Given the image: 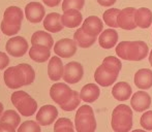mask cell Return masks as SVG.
Masks as SVG:
<instances>
[{
  "mask_svg": "<svg viewBox=\"0 0 152 132\" xmlns=\"http://www.w3.org/2000/svg\"><path fill=\"white\" fill-rule=\"evenodd\" d=\"M3 78L6 86L15 90L23 86L31 85L35 80V72L29 64L21 63L17 66L6 68Z\"/></svg>",
  "mask_w": 152,
  "mask_h": 132,
  "instance_id": "1",
  "label": "cell"
},
{
  "mask_svg": "<svg viewBox=\"0 0 152 132\" xmlns=\"http://www.w3.org/2000/svg\"><path fill=\"white\" fill-rule=\"evenodd\" d=\"M149 48L146 42L121 41L116 46V54L119 58L127 61H141L148 56Z\"/></svg>",
  "mask_w": 152,
  "mask_h": 132,
  "instance_id": "2",
  "label": "cell"
},
{
  "mask_svg": "<svg viewBox=\"0 0 152 132\" xmlns=\"http://www.w3.org/2000/svg\"><path fill=\"white\" fill-rule=\"evenodd\" d=\"M24 18L23 10L18 6H10L5 9L3 20L1 21V31L7 36H12L19 33Z\"/></svg>",
  "mask_w": 152,
  "mask_h": 132,
  "instance_id": "3",
  "label": "cell"
},
{
  "mask_svg": "<svg viewBox=\"0 0 152 132\" xmlns=\"http://www.w3.org/2000/svg\"><path fill=\"white\" fill-rule=\"evenodd\" d=\"M111 126L115 132H129L132 128V110L126 104L116 106L112 112Z\"/></svg>",
  "mask_w": 152,
  "mask_h": 132,
  "instance_id": "4",
  "label": "cell"
},
{
  "mask_svg": "<svg viewBox=\"0 0 152 132\" xmlns=\"http://www.w3.org/2000/svg\"><path fill=\"white\" fill-rule=\"evenodd\" d=\"M75 126L77 132H95L96 120L90 105L79 107L75 117Z\"/></svg>",
  "mask_w": 152,
  "mask_h": 132,
  "instance_id": "5",
  "label": "cell"
},
{
  "mask_svg": "<svg viewBox=\"0 0 152 132\" xmlns=\"http://www.w3.org/2000/svg\"><path fill=\"white\" fill-rule=\"evenodd\" d=\"M12 103L19 110L23 117H30L35 114L37 110V103L28 93L25 91H16L10 97Z\"/></svg>",
  "mask_w": 152,
  "mask_h": 132,
  "instance_id": "6",
  "label": "cell"
},
{
  "mask_svg": "<svg viewBox=\"0 0 152 132\" xmlns=\"http://www.w3.org/2000/svg\"><path fill=\"white\" fill-rule=\"evenodd\" d=\"M120 70L117 68L111 67V66L104 64L96 68L94 72V80L99 86L102 87H109L113 85L117 81Z\"/></svg>",
  "mask_w": 152,
  "mask_h": 132,
  "instance_id": "7",
  "label": "cell"
},
{
  "mask_svg": "<svg viewBox=\"0 0 152 132\" xmlns=\"http://www.w3.org/2000/svg\"><path fill=\"white\" fill-rule=\"evenodd\" d=\"M74 90L63 83H56L50 89V96L55 103L58 105H63L72 97Z\"/></svg>",
  "mask_w": 152,
  "mask_h": 132,
  "instance_id": "8",
  "label": "cell"
},
{
  "mask_svg": "<svg viewBox=\"0 0 152 132\" xmlns=\"http://www.w3.org/2000/svg\"><path fill=\"white\" fill-rule=\"evenodd\" d=\"M28 42L22 36H15L7 40L5 44V50L10 56L20 58L24 56L28 51Z\"/></svg>",
  "mask_w": 152,
  "mask_h": 132,
  "instance_id": "9",
  "label": "cell"
},
{
  "mask_svg": "<svg viewBox=\"0 0 152 132\" xmlns=\"http://www.w3.org/2000/svg\"><path fill=\"white\" fill-rule=\"evenodd\" d=\"M137 9L134 7H126L120 10L117 18L118 27L123 30H134L138 27L136 21Z\"/></svg>",
  "mask_w": 152,
  "mask_h": 132,
  "instance_id": "10",
  "label": "cell"
},
{
  "mask_svg": "<svg viewBox=\"0 0 152 132\" xmlns=\"http://www.w3.org/2000/svg\"><path fill=\"white\" fill-rule=\"evenodd\" d=\"M84 75V69L81 63L72 61L67 63L64 66V73L63 80L65 83L68 84H77L82 80Z\"/></svg>",
  "mask_w": 152,
  "mask_h": 132,
  "instance_id": "11",
  "label": "cell"
},
{
  "mask_svg": "<svg viewBox=\"0 0 152 132\" xmlns=\"http://www.w3.org/2000/svg\"><path fill=\"white\" fill-rule=\"evenodd\" d=\"M54 52L60 58H72L77 53V42L69 38H62L54 46Z\"/></svg>",
  "mask_w": 152,
  "mask_h": 132,
  "instance_id": "12",
  "label": "cell"
},
{
  "mask_svg": "<svg viewBox=\"0 0 152 132\" xmlns=\"http://www.w3.org/2000/svg\"><path fill=\"white\" fill-rule=\"evenodd\" d=\"M58 117V110L54 105H44L39 108L36 115V121L40 126H49L53 124Z\"/></svg>",
  "mask_w": 152,
  "mask_h": 132,
  "instance_id": "13",
  "label": "cell"
},
{
  "mask_svg": "<svg viewBox=\"0 0 152 132\" xmlns=\"http://www.w3.org/2000/svg\"><path fill=\"white\" fill-rule=\"evenodd\" d=\"M151 97L145 91H138L132 96L130 99V105L132 110L138 112H142L147 110L151 106Z\"/></svg>",
  "mask_w": 152,
  "mask_h": 132,
  "instance_id": "14",
  "label": "cell"
},
{
  "mask_svg": "<svg viewBox=\"0 0 152 132\" xmlns=\"http://www.w3.org/2000/svg\"><path fill=\"white\" fill-rule=\"evenodd\" d=\"M45 15H46L45 7L39 2H30L25 6V17L29 22L33 24L42 21Z\"/></svg>",
  "mask_w": 152,
  "mask_h": 132,
  "instance_id": "15",
  "label": "cell"
},
{
  "mask_svg": "<svg viewBox=\"0 0 152 132\" xmlns=\"http://www.w3.org/2000/svg\"><path fill=\"white\" fill-rule=\"evenodd\" d=\"M81 28L88 35L92 36V37H97L98 35H100L102 29H104V24L98 17L90 16L87 19H85Z\"/></svg>",
  "mask_w": 152,
  "mask_h": 132,
  "instance_id": "16",
  "label": "cell"
},
{
  "mask_svg": "<svg viewBox=\"0 0 152 132\" xmlns=\"http://www.w3.org/2000/svg\"><path fill=\"white\" fill-rule=\"evenodd\" d=\"M64 73V66L62 63L60 57L54 56L50 59L48 65V75L51 81L57 82L60 78H63Z\"/></svg>",
  "mask_w": 152,
  "mask_h": 132,
  "instance_id": "17",
  "label": "cell"
},
{
  "mask_svg": "<svg viewBox=\"0 0 152 132\" xmlns=\"http://www.w3.org/2000/svg\"><path fill=\"white\" fill-rule=\"evenodd\" d=\"M134 85L141 90H148L152 87V71L148 68H142L136 72L134 78Z\"/></svg>",
  "mask_w": 152,
  "mask_h": 132,
  "instance_id": "18",
  "label": "cell"
},
{
  "mask_svg": "<svg viewBox=\"0 0 152 132\" xmlns=\"http://www.w3.org/2000/svg\"><path fill=\"white\" fill-rule=\"evenodd\" d=\"M61 21L64 27L67 28H76L80 26L83 21L82 14L78 9H68L63 12L61 16Z\"/></svg>",
  "mask_w": 152,
  "mask_h": 132,
  "instance_id": "19",
  "label": "cell"
},
{
  "mask_svg": "<svg viewBox=\"0 0 152 132\" xmlns=\"http://www.w3.org/2000/svg\"><path fill=\"white\" fill-rule=\"evenodd\" d=\"M119 35L116 30L114 29H107L104 32L100 33L98 38V44L104 50H110L114 48L118 42Z\"/></svg>",
  "mask_w": 152,
  "mask_h": 132,
  "instance_id": "20",
  "label": "cell"
},
{
  "mask_svg": "<svg viewBox=\"0 0 152 132\" xmlns=\"http://www.w3.org/2000/svg\"><path fill=\"white\" fill-rule=\"evenodd\" d=\"M44 27L48 32H60L64 27L61 21V15H59L58 12H51V14H49L44 20Z\"/></svg>",
  "mask_w": 152,
  "mask_h": 132,
  "instance_id": "21",
  "label": "cell"
},
{
  "mask_svg": "<svg viewBox=\"0 0 152 132\" xmlns=\"http://www.w3.org/2000/svg\"><path fill=\"white\" fill-rule=\"evenodd\" d=\"M132 87L128 83L126 82H120L114 85L112 89V95L115 99L119 100V101H125V100L129 99L132 96Z\"/></svg>",
  "mask_w": 152,
  "mask_h": 132,
  "instance_id": "22",
  "label": "cell"
},
{
  "mask_svg": "<svg viewBox=\"0 0 152 132\" xmlns=\"http://www.w3.org/2000/svg\"><path fill=\"white\" fill-rule=\"evenodd\" d=\"M100 95L99 87L96 84H87L82 88L80 92V97L83 101L87 103H92L96 101Z\"/></svg>",
  "mask_w": 152,
  "mask_h": 132,
  "instance_id": "23",
  "label": "cell"
},
{
  "mask_svg": "<svg viewBox=\"0 0 152 132\" xmlns=\"http://www.w3.org/2000/svg\"><path fill=\"white\" fill-rule=\"evenodd\" d=\"M29 56L34 62L44 63L51 56V51L45 46H32L29 50Z\"/></svg>",
  "mask_w": 152,
  "mask_h": 132,
  "instance_id": "24",
  "label": "cell"
},
{
  "mask_svg": "<svg viewBox=\"0 0 152 132\" xmlns=\"http://www.w3.org/2000/svg\"><path fill=\"white\" fill-rule=\"evenodd\" d=\"M136 21L138 27L142 29H147L152 24V12L147 7H141L137 9Z\"/></svg>",
  "mask_w": 152,
  "mask_h": 132,
  "instance_id": "25",
  "label": "cell"
},
{
  "mask_svg": "<svg viewBox=\"0 0 152 132\" xmlns=\"http://www.w3.org/2000/svg\"><path fill=\"white\" fill-rule=\"evenodd\" d=\"M32 46H45L51 50L54 44V40L50 33L46 31H36L31 36Z\"/></svg>",
  "mask_w": 152,
  "mask_h": 132,
  "instance_id": "26",
  "label": "cell"
},
{
  "mask_svg": "<svg viewBox=\"0 0 152 132\" xmlns=\"http://www.w3.org/2000/svg\"><path fill=\"white\" fill-rule=\"evenodd\" d=\"M74 40L80 48L88 49L94 44V42L96 41V37H92L87 33H85L82 28H79L74 34Z\"/></svg>",
  "mask_w": 152,
  "mask_h": 132,
  "instance_id": "27",
  "label": "cell"
},
{
  "mask_svg": "<svg viewBox=\"0 0 152 132\" xmlns=\"http://www.w3.org/2000/svg\"><path fill=\"white\" fill-rule=\"evenodd\" d=\"M21 123V118L18 115V112H16L12 110H8L6 112H4L2 114L1 118H0V124H10L12 126H14L15 128L20 125Z\"/></svg>",
  "mask_w": 152,
  "mask_h": 132,
  "instance_id": "28",
  "label": "cell"
},
{
  "mask_svg": "<svg viewBox=\"0 0 152 132\" xmlns=\"http://www.w3.org/2000/svg\"><path fill=\"white\" fill-rule=\"evenodd\" d=\"M120 12V9L118 8H109L102 15V19H104L106 25L112 28H117L118 24H117V18Z\"/></svg>",
  "mask_w": 152,
  "mask_h": 132,
  "instance_id": "29",
  "label": "cell"
},
{
  "mask_svg": "<svg viewBox=\"0 0 152 132\" xmlns=\"http://www.w3.org/2000/svg\"><path fill=\"white\" fill-rule=\"evenodd\" d=\"M54 132H75L74 124L67 118H60L54 124Z\"/></svg>",
  "mask_w": 152,
  "mask_h": 132,
  "instance_id": "30",
  "label": "cell"
},
{
  "mask_svg": "<svg viewBox=\"0 0 152 132\" xmlns=\"http://www.w3.org/2000/svg\"><path fill=\"white\" fill-rule=\"evenodd\" d=\"M81 97H80V94H79L77 91H74V94H72V97L66 102L65 104L61 105L60 107L62 108L63 110L65 112H72L75 110L79 105H80V102H81Z\"/></svg>",
  "mask_w": 152,
  "mask_h": 132,
  "instance_id": "31",
  "label": "cell"
},
{
  "mask_svg": "<svg viewBox=\"0 0 152 132\" xmlns=\"http://www.w3.org/2000/svg\"><path fill=\"white\" fill-rule=\"evenodd\" d=\"M85 5V0H63L62 2V10L65 12L68 9L81 10Z\"/></svg>",
  "mask_w": 152,
  "mask_h": 132,
  "instance_id": "32",
  "label": "cell"
},
{
  "mask_svg": "<svg viewBox=\"0 0 152 132\" xmlns=\"http://www.w3.org/2000/svg\"><path fill=\"white\" fill-rule=\"evenodd\" d=\"M18 132H42L40 125L35 121H26L20 125Z\"/></svg>",
  "mask_w": 152,
  "mask_h": 132,
  "instance_id": "33",
  "label": "cell"
},
{
  "mask_svg": "<svg viewBox=\"0 0 152 132\" xmlns=\"http://www.w3.org/2000/svg\"><path fill=\"white\" fill-rule=\"evenodd\" d=\"M140 124L145 130H152V110H148L143 114V116L141 117Z\"/></svg>",
  "mask_w": 152,
  "mask_h": 132,
  "instance_id": "34",
  "label": "cell"
},
{
  "mask_svg": "<svg viewBox=\"0 0 152 132\" xmlns=\"http://www.w3.org/2000/svg\"><path fill=\"white\" fill-rule=\"evenodd\" d=\"M102 63H104V64H107V65L111 66V67L117 68V69H119V70H121V68H122L121 61L119 60L118 58L114 57V56H108V57H106V58L104 59V61H102Z\"/></svg>",
  "mask_w": 152,
  "mask_h": 132,
  "instance_id": "35",
  "label": "cell"
},
{
  "mask_svg": "<svg viewBox=\"0 0 152 132\" xmlns=\"http://www.w3.org/2000/svg\"><path fill=\"white\" fill-rule=\"evenodd\" d=\"M10 64V58L8 56L3 52H0V70L6 68Z\"/></svg>",
  "mask_w": 152,
  "mask_h": 132,
  "instance_id": "36",
  "label": "cell"
},
{
  "mask_svg": "<svg viewBox=\"0 0 152 132\" xmlns=\"http://www.w3.org/2000/svg\"><path fill=\"white\" fill-rule=\"evenodd\" d=\"M0 132H16V128L10 124H0Z\"/></svg>",
  "mask_w": 152,
  "mask_h": 132,
  "instance_id": "37",
  "label": "cell"
},
{
  "mask_svg": "<svg viewBox=\"0 0 152 132\" xmlns=\"http://www.w3.org/2000/svg\"><path fill=\"white\" fill-rule=\"evenodd\" d=\"M98 2V4L102 6H104V7H110V6L114 5L116 3L117 0H96Z\"/></svg>",
  "mask_w": 152,
  "mask_h": 132,
  "instance_id": "38",
  "label": "cell"
},
{
  "mask_svg": "<svg viewBox=\"0 0 152 132\" xmlns=\"http://www.w3.org/2000/svg\"><path fill=\"white\" fill-rule=\"evenodd\" d=\"M42 2H44L46 5L50 6V7H55V6L60 4L61 0H42Z\"/></svg>",
  "mask_w": 152,
  "mask_h": 132,
  "instance_id": "39",
  "label": "cell"
},
{
  "mask_svg": "<svg viewBox=\"0 0 152 132\" xmlns=\"http://www.w3.org/2000/svg\"><path fill=\"white\" fill-rule=\"evenodd\" d=\"M2 114H3V105H2V103L0 102V118H1Z\"/></svg>",
  "mask_w": 152,
  "mask_h": 132,
  "instance_id": "40",
  "label": "cell"
},
{
  "mask_svg": "<svg viewBox=\"0 0 152 132\" xmlns=\"http://www.w3.org/2000/svg\"><path fill=\"white\" fill-rule=\"evenodd\" d=\"M149 63H150V65L152 66V50H151L150 54H149Z\"/></svg>",
  "mask_w": 152,
  "mask_h": 132,
  "instance_id": "41",
  "label": "cell"
},
{
  "mask_svg": "<svg viewBox=\"0 0 152 132\" xmlns=\"http://www.w3.org/2000/svg\"><path fill=\"white\" fill-rule=\"evenodd\" d=\"M132 132H147V131L146 130H142V129H136V130H134Z\"/></svg>",
  "mask_w": 152,
  "mask_h": 132,
  "instance_id": "42",
  "label": "cell"
}]
</instances>
